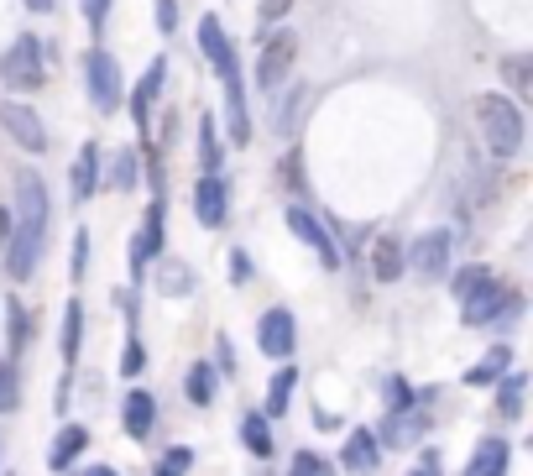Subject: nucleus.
<instances>
[{"instance_id":"nucleus-5","label":"nucleus","mask_w":533,"mask_h":476,"mask_svg":"<svg viewBox=\"0 0 533 476\" xmlns=\"http://www.w3.org/2000/svg\"><path fill=\"white\" fill-rule=\"evenodd\" d=\"M293 58H298V42L293 32H277L262 42V63H257V84L267 89V95H277L283 89V79L293 74Z\"/></svg>"},{"instance_id":"nucleus-23","label":"nucleus","mask_w":533,"mask_h":476,"mask_svg":"<svg viewBox=\"0 0 533 476\" xmlns=\"http://www.w3.org/2000/svg\"><path fill=\"white\" fill-rule=\"evenodd\" d=\"M419 435H424V419L413 414V408H408V414H403V408H392V419H387V429H382V440H387V445H413Z\"/></svg>"},{"instance_id":"nucleus-6","label":"nucleus","mask_w":533,"mask_h":476,"mask_svg":"<svg viewBox=\"0 0 533 476\" xmlns=\"http://www.w3.org/2000/svg\"><path fill=\"white\" fill-rule=\"evenodd\" d=\"M450 257H455V231H424L419 241L408 246V267L419 272V278H439V272H450Z\"/></svg>"},{"instance_id":"nucleus-4","label":"nucleus","mask_w":533,"mask_h":476,"mask_svg":"<svg viewBox=\"0 0 533 476\" xmlns=\"http://www.w3.org/2000/svg\"><path fill=\"white\" fill-rule=\"evenodd\" d=\"M84 74H89V100H95V110H110L121 105V63H115L105 48H95L84 58Z\"/></svg>"},{"instance_id":"nucleus-1","label":"nucleus","mask_w":533,"mask_h":476,"mask_svg":"<svg viewBox=\"0 0 533 476\" xmlns=\"http://www.w3.org/2000/svg\"><path fill=\"white\" fill-rule=\"evenodd\" d=\"M42 246H48V189L37 173H16V231H11V252H6V272L16 283H27Z\"/></svg>"},{"instance_id":"nucleus-30","label":"nucleus","mask_w":533,"mask_h":476,"mask_svg":"<svg viewBox=\"0 0 533 476\" xmlns=\"http://www.w3.org/2000/svg\"><path fill=\"white\" fill-rule=\"evenodd\" d=\"M492 283V267H460L455 278H450V288H455V299H471L476 288H486Z\"/></svg>"},{"instance_id":"nucleus-24","label":"nucleus","mask_w":533,"mask_h":476,"mask_svg":"<svg viewBox=\"0 0 533 476\" xmlns=\"http://www.w3.org/2000/svg\"><path fill=\"white\" fill-rule=\"evenodd\" d=\"M79 346H84V304L68 299V309H63V361H79Z\"/></svg>"},{"instance_id":"nucleus-40","label":"nucleus","mask_w":533,"mask_h":476,"mask_svg":"<svg viewBox=\"0 0 533 476\" xmlns=\"http://www.w3.org/2000/svg\"><path fill=\"white\" fill-rule=\"evenodd\" d=\"M251 278V257L246 252H230V283H246Z\"/></svg>"},{"instance_id":"nucleus-27","label":"nucleus","mask_w":533,"mask_h":476,"mask_svg":"<svg viewBox=\"0 0 533 476\" xmlns=\"http://www.w3.org/2000/svg\"><path fill=\"white\" fill-rule=\"evenodd\" d=\"M241 440L251 456H272V429H267V414H246L241 419Z\"/></svg>"},{"instance_id":"nucleus-18","label":"nucleus","mask_w":533,"mask_h":476,"mask_svg":"<svg viewBox=\"0 0 533 476\" xmlns=\"http://www.w3.org/2000/svg\"><path fill=\"white\" fill-rule=\"evenodd\" d=\"M507 440L502 435H486L481 445H476V456H471V466H466V476H507Z\"/></svg>"},{"instance_id":"nucleus-7","label":"nucleus","mask_w":533,"mask_h":476,"mask_svg":"<svg viewBox=\"0 0 533 476\" xmlns=\"http://www.w3.org/2000/svg\"><path fill=\"white\" fill-rule=\"evenodd\" d=\"M168 204H162V194L152 199V210H147V225H142V236L131 241V278H147V267L152 257H162V241H168Z\"/></svg>"},{"instance_id":"nucleus-44","label":"nucleus","mask_w":533,"mask_h":476,"mask_svg":"<svg viewBox=\"0 0 533 476\" xmlns=\"http://www.w3.org/2000/svg\"><path fill=\"white\" fill-rule=\"evenodd\" d=\"M27 6H32V11H53V0H27Z\"/></svg>"},{"instance_id":"nucleus-20","label":"nucleus","mask_w":533,"mask_h":476,"mask_svg":"<svg viewBox=\"0 0 533 476\" xmlns=\"http://www.w3.org/2000/svg\"><path fill=\"white\" fill-rule=\"evenodd\" d=\"M403 267H408V257H403L398 236H382V241L372 246V272H377L382 283H398V278H403Z\"/></svg>"},{"instance_id":"nucleus-19","label":"nucleus","mask_w":533,"mask_h":476,"mask_svg":"<svg viewBox=\"0 0 533 476\" xmlns=\"http://www.w3.org/2000/svg\"><path fill=\"white\" fill-rule=\"evenodd\" d=\"M84 450H89V429H84V424H68L63 435L53 440V456H48V466H53V471L63 476L68 466H74V461L84 456Z\"/></svg>"},{"instance_id":"nucleus-42","label":"nucleus","mask_w":533,"mask_h":476,"mask_svg":"<svg viewBox=\"0 0 533 476\" xmlns=\"http://www.w3.org/2000/svg\"><path fill=\"white\" fill-rule=\"evenodd\" d=\"M293 0H262V21H283Z\"/></svg>"},{"instance_id":"nucleus-37","label":"nucleus","mask_w":533,"mask_h":476,"mask_svg":"<svg viewBox=\"0 0 533 476\" xmlns=\"http://www.w3.org/2000/svg\"><path fill=\"white\" fill-rule=\"evenodd\" d=\"M84 267H89V231H74V262H68V272H74V283L84 278Z\"/></svg>"},{"instance_id":"nucleus-45","label":"nucleus","mask_w":533,"mask_h":476,"mask_svg":"<svg viewBox=\"0 0 533 476\" xmlns=\"http://www.w3.org/2000/svg\"><path fill=\"white\" fill-rule=\"evenodd\" d=\"M89 476H115V466H100V471H89Z\"/></svg>"},{"instance_id":"nucleus-2","label":"nucleus","mask_w":533,"mask_h":476,"mask_svg":"<svg viewBox=\"0 0 533 476\" xmlns=\"http://www.w3.org/2000/svg\"><path fill=\"white\" fill-rule=\"evenodd\" d=\"M476 126H481V142L492 157H513L523 147V116L507 95H481L476 100Z\"/></svg>"},{"instance_id":"nucleus-36","label":"nucleus","mask_w":533,"mask_h":476,"mask_svg":"<svg viewBox=\"0 0 533 476\" xmlns=\"http://www.w3.org/2000/svg\"><path fill=\"white\" fill-rule=\"evenodd\" d=\"M288 476H335V471L324 466V461L314 456V450H298V456H293V466H288Z\"/></svg>"},{"instance_id":"nucleus-17","label":"nucleus","mask_w":533,"mask_h":476,"mask_svg":"<svg viewBox=\"0 0 533 476\" xmlns=\"http://www.w3.org/2000/svg\"><path fill=\"white\" fill-rule=\"evenodd\" d=\"M152 424H157V398H152L147 388L126 393V435H131V440H147Z\"/></svg>"},{"instance_id":"nucleus-10","label":"nucleus","mask_w":533,"mask_h":476,"mask_svg":"<svg viewBox=\"0 0 533 476\" xmlns=\"http://www.w3.org/2000/svg\"><path fill=\"white\" fill-rule=\"evenodd\" d=\"M199 48H204V58L220 68V79H225V84H230V79H241V63H236V48H230V37H225V27H220V16H199Z\"/></svg>"},{"instance_id":"nucleus-38","label":"nucleus","mask_w":533,"mask_h":476,"mask_svg":"<svg viewBox=\"0 0 533 476\" xmlns=\"http://www.w3.org/2000/svg\"><path fill=\"white\" fill-rule=\"evenodd\" d=\"M105 16H110V0H84V21H89V32H105Z\"/></svg>"},{"instance_id":"nucleus-11","label":"nucleus","mask_w":533,"mask_h":476,"mask_svg":"<svg viewBox=\"0 0 533 476\" xmlns=\"http://www.w3.org/2000/svg\"><path fill=\"white\" fill-rule=\"evenodd\" d=\"M0 126L11 131V142H16V147H27V152H48V131H42V121L32 116L27 105L6 100V105H0Z\"/></svg>"},{"instance_id":"nucleus-39","label":"nucleus","mask_w":533,"mask_h":476,"mask_svg":"<svg viewBox=\"0 0 533 476\" xmlns=\"http://www.w3.org/2000/svg\"><path fill=\"white\" fill-rule=\"evenodd\" d=\"M21 346H27V309L11 304V351H21Z\"/></svg>"},{"instance_id":"nucleus-29","label":"nucleus","mask_w":533,"mask_h":476,"mask_svg":"<svg viewBox=\"0 0 533 476\" xmlns=\"http://www.w3.org/2000/svg\"><path fill=\"white\" fill-rule=\"evenodd\" d=\"M502 79H507V89H518V95H533V63L528 58H502Z\"/></svg>"},{"instance_id":"nucleus-43","label":"nucleus","mask_w":533,"mask_h":476,"mask_svg":"<svg viewBox=\"0 0 533 476\" xmlns=\"http://www.w3.org/2000/svg\"><path fill=\"white\" fill-rule=\"evenodd\" d=\"M121 372H126V377H136V372H142V346H126V361H121Z\"/></svg>"},{"instance_id":"nucleus-15","label":"nucleus","mask_w":533,"mask_h":476,"mask_svg":"<svg viewBox=\"0 0 533 476\" xmlns=\"http://www.w3.org/2000/svg\"><path fill=\"white\" fill-rule=\"evenodd\" d=\"M162 79H168V58H157V63H147V74H142V84H136V100H131V116H136V126H152V95L162 89Z\"/></svg>"},{"instance_id":"nucleus-3","label":"nucleus","mask_w":533,"mask_h":476,"mask_svg":"<svg viewBox=\"0 0 533 476\" xmlns=\"http://www.w3.org/2000/svg\"><path fill=\"white\" fill-rule=\"evenodd\" d=\"M0 79H6V89H42V79H48L42 42L37 37H16L6 48V58H0Z\"/></svg>"},{"instance_id":"nucleus-25","label":"nucleus","mask_w":533,"mask_h":476,"mask_svg":"<svg viewBox=\"0 0 533 476\" xmlns=\"http://www.w3.org/2000/svg\"><path fill=\"white\" fill-rule=\"evenodd\" d=\"M293 388H298V372H293V367H283V372L272 377V388H267V419H283V414H288Z\"/></svg>"},{"instance_id":"nucleus-16","label":"nucleus","mask_w":533,"mask_h":476,"mask_svg":"<svg viewBox=\"0 0 533 476\" xmlns=\"http://www.w3.org/2000/svg\"><path fill=\"white\" fill-rule=\"evenodd\" d=\"M377 456H382L377 435H366V429H356V435L345 440V450H340V466H345V471H356V476H366V471H377Z\"/></svg>"},{"instance_id":"nucleus-13","label":"nucleus","mask_w":533,"mask_h":476,"mask_svg":"<svg viewBox=\"0 0 533 476\" xmlns=\"http://www.w3.org/2000/svg\"><path fill=\"white\" fill-rule=\"evenodd\" d=\"M288 225H293V236H304V241L314 246L324 267H340V246H335V236L324 231V225H319L309 210H288Z\"/></svg>"},{"instance_id":"nucleus-32","label":"nucleus","mask_w":533,"mask_h":476,"mask_svg":"<svg viewBox=\"0 0 533 476\" xmlns=\"http://www.w3.org/2000/svg\"><path fill=\"white\" fill-rule=\"evenodd\" d=\"M157 288H168L173 299H178V293L189 288V267H178V262H162V257H157Z\"/></svg>"},{"instance_id":"nucleus-46","label":"nucleus","mask_w":533,"mask_h":476,"mask_svg":"<svg viewBox=\"0 0 533 476\" xmlns=\"http://www.w3.org/2000/svg\"><path fill=\"white\" fill-rule=\"evenodd\" d=\"M413 476H434V466H419V471H413Z\"/></svg>"},{"instance_id":"nucleus-22","label":"nucleus","mask_w":533,"mask_h":476,"mask_svg":"<svg viewBox=\"0 0 533 476\" xmlns=\"http://www.w3.org/2000/svg\"><path fill=\"white\" fill-rule=\"evenodd\" d=\"M507 361H513V351H507V346H492V351H486L476 367L466 372V382H471V388H492V382L507 372Z\"/></svg>"},{"instance_id":"nucleus-31","label":"nucleus","mask_w":533,"mask_h":476,"mask_svg":"<svg viewBox=\"0 0 533 476\" xmlns=\"http://www.w3.org/2000/svg\"><path fill=\"white\" fill-rule=\"evenodd\" d=\"M189 466H194V450L189 445H173L168 456L152 466V476H189Z\"/></svg>"},{"instance_id":"nucleus-33","label":"nucleus","mask_w":533,"mask_h":476,"mask_svg":"<svg viewBox=\"0 0 533 476\" xmlns=\"http://www.w3.org/2000/svg\"><path fill=\"white\" fill-rule=\"evenodd\" d=\"M21 403V382H16V367L11 361H0V414H11Z\"/></svg>"},{"instance_id":"nucleus-8","label":"nucleus","mask_w":533,"mask_h":476,"mask_svg":"<svg viewBox=\"0 0 533 476\" xmlns=\"http://www.w3.org/2000/svg\"><path fill=\"white\" fill-rule=\"evenodd\" d=\"M225 215H230V184L220 173H204L194 184V220L204 225V231H220Z\"/></svg>"},{"instance_id":"nucleus-35","label":"nucleus","mask_w":533,"mask_h":476,"mask_svg":"<svg viewBox=\"0 0 533 476\" xmlns=\"http://www.w3.org/2000/svg\"><path fill=\"white\" fill-rule=\"evenodd\" d=\"M523 382H528V377H502V393H497V408H502V414H507V419H513V414H518V403H523Z\"/></svg>"},{"instance_id":"nucleus-41","label":"nucleus","mask_w":533,"mask_h":476,"mask_svg":"<svg viewBox=\"0 0 533 476\" xmlns=\"http://www.w3.org/2000/svg\"><path fill=\"white\" fill-rule=\"evenodd\" d=\"M157 27H162V32L178 27V6H173V0H157Z\"/></svg>"},{"instance_id":"nucleus-14","label":"nucleus","mask_w":533,"mask_h":476,"mask_svg":"<svg viewBox=\"0 0 533 476\" xmlns=\"http://www.w3.org/2000/svg\"><path fill=\"white\" fill-rule=\"evenodd\" d=\"M95 189H100V147L84 142L79 157H74V168H68V194H74V199H89Z\"/></svg>"},{"instance_id":"nucleus-12","label":"nucleus","mask_w":533,"mask_h":476,"mask_svg":"<svg viewBox=\"0 0 533 476\" xmlns=\"http://www.w3.org/2000/svg\"><path fill=\"white\" fill-rule=\"evenodd\" d=\"M460 304H466V309H460V314H466V325H486V320H497V314H513L518 309V299L497 278L486 283V288H476L471 299H460Z\"/></svg>"},{"instance_id":"nucleus-26","label":"nucleus","mask_w":533,"mask_h":476,"mask_svg":"<svg viewBox=\"0 0 533 476\" xmlns=\"http://www.w3.org/2000/svg\"><path fill=\"white\" fill-rule=\"evenodd\" d=\"M183 393H189V403H199V408H210L215 403V372L204 367H189V377H183Z\"/></svg>"},{"instance_id":"nucleus-34","label":"nucleus","mask_w":533,"mask_h":476,"mask_svg":"<svg viewBox=\"0 0 533 476\" xmlns=\"http://www.w3.org/2000/svg\"><path fill=\"white\" fill-rule=\"evenodd\" d=\"M199 152H204V173L220 168V147H215V121L199 116Z\"/></svg>"},{"instance_id":"nucleus-9","label":"nucleus","mask_w":533,"mask_h":476,"mask_svg":"<svg viewBox=\"0 0 533 476\" xmlns=\"http://www.w3.org/2000/svg\"><path fill=\"white\" fill-rule=\"evenodd\" d=\"M257 346H262L272 361H288V356H293V346H298V325H293V314H288V309H267V314H262Z\"/></svg>"},{"instance_id":"nucleus-21","label":"nucleus","mask_w":533,"mask_h":476,"mask_svg":"<svg viewBox=\"0 0 533 476\" xmlns=\"http://www.w3.org/2000/svg\"><path fill=\"white\" fill-rule=\"evenodd\" d=\"M225 110H230V142H251V116H246V84L230 79L225 84Z\"/></svg>"},{"instance_id":"nucleus-28","label":"nucleus","mask_w":533,"mask_h":476,"mask_svg":"<svg viewBox=\"0 0 533 476\" xmlns=\"http://www.w3.org/2000/svg\"><path fill=\"white\" fill-rule=\"evenodd\" d=\"M136 168H142V163H136V147H121V152H115V168H110V189H115V194L136 189V178H142Z\"/></svg>"}]
</instances>
